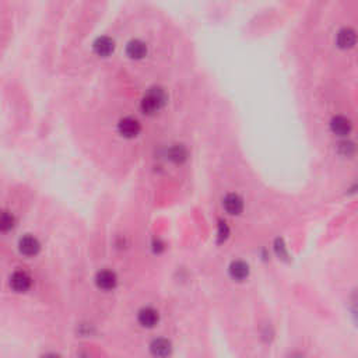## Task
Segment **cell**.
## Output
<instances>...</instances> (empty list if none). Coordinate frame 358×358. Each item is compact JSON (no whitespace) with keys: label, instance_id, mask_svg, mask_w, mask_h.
I'll list each match as a JSON object with an SVG mask.
<instances>
[{"label":"cell","instance_id":"1","mask_svg":"<svg viewBox=\"0 0 358 358\" xmlns=\"http://www.w3.org/2000/svg\"><path fill=\"white\" fill-rule=\"evenodd\" d=\"M166 101H168V97L165 91L161 87H153L146 92L141 100V111L146 115H154L165 107Z\"/></svg>","mask_w":358,"mask_h":358},{"label":"cell","instance_id":"2","mask_svg":"<svg viewBox=\"0 0 358 358\" xmlns=\"http://www.w3.org/2000/svg\"><path fill=\"white\" fill-rule=\"evenodd\" d=\"M31 276L27 272L22 270H17L11 274L10 277V287L16 293H26L31 287Z\"/></svg>","mask_w":358,"mask_h":358},{"label":"cell","instance_id":"3","mask_svg":"<svg viewBox=\"0 0 358 358\" xmlns=\"http://www.w3.org/2000/svg\"><path fill=\"white\" fill-rule=\"evenodd\" d=\"M119 133L122 134L123 137L126 139H133L141 130L139 121H136L134 118H123L118 125Z\"/></svg>","mask_w":358,"mask_h":358},{"label":"cell","instance_id":"4","mask_svg":"<svg viewBox=\"0 0 358 358\" xmlns=\"http://www.w3.org/2000/svg\"><path fill=\"white\" fill-rule=\"evenodd\" d=\"M223 206H224L225 211L231 216H238L242 213L244 210V200L241 196L235 195V193H230L227 195L223 200Z\"/></svg>","mask_w":358,"mask_h":358},{"label":"cell","instance_id":"5","mask_svg":"<svg viewBox=\"0 0 358 358\" xmlns=\"http://www.w3.org/2000/svg\"><path fill=\"white\" fill-rule=\"evenodd\" d=\"M18 248H20V252L26 256H35L39 249H41V245L35 236L32 235H26L22 236L20 240V244H18Z\"/></svg>","mask_w":358,"mask_h":358},{"label":"cell","instance_id":"6","mask_svg":"<svg viewBox=\"0 0 358 358\" xmlns=\"http://www.w3.org/2000/svg\"><path fill=\"white\" fill-rule=\"evenodd\" d=\"M116 274L111 270H102L97 274V285L101 290H105V291H109V290L115 289L116 285Z\"/></svg>","mask_w":358,"mask_h":358},{"label":"cell","instance_id":"7","mask_svg":"<svg viewBox=\"0 0 358 358\" xmlns=\"http://www.w3.org/2000/svg\"><path fill=\"white\" fill-rule=\"evenodd\" d=\"M355 31L353 28H343L337 34V46L342 49H350L355 45Z\"/></svg>","mask_w":358,"mask_h":358},{"label":"cell","instance_id":"8","mask_svg":"<svg viewBox=\"0 0 358 358\" xmlns=\"http://www.w3.org/2000/svg\"><path fill=\"white\" fill-rule=\"evenodd\" d=\"M351 122L344 116H335L330 122L331 132L337 136H347L351 132Z\"/></svg>","mask_w":358,"mask_h":358},{"label":"cell","instance_id":"9","mask_svg":"<svg viewBox=\"0 0 358 358\" xmlns=\"http://www.w3.org/2000/svg\"><path fill=\"white\" fill-rule=\"evenodd\" d=\"M126 54L130 59H143L147 55V45L143 41L134 39L132 42H129Z\"/></svg>","mask_w":358,"mask_h":358},{"label":"cell","instance_id":"10","mask_svg":"<svg viewBox=\"0 0 358 358\" xmlns=\"http://www.w3.org/2000/svg\"><path fill=\"white\" fill-rule=\"evenodd\" d=\"M139 323L143 327H154L158 323V312L153 308H145L139 312Z\"/></svg>","mask_w":358,"mask_h":358},{"label":"cell","instance_id":"11","mask_svg":"<svg viewBox=\"0 0 358 358\" xmlns=\"http://www.w3.org/2000/svg\"><path fill=\"white\" fill-rule=\"evenodd\" d=\"M230 274L234 280L242 281V280H245V278L248 277V274H249V266H248L245 262H242V260L232 262L230 266Z\"/></svg>","mask_w":358,"mask_h":358},{"label":"cell","instance_id":"12","mask_svg":"<svg viewBox=\"0 0 358 358\" xmlns=\"http://www.w3.org/2000/svg\"><path fill=\"white\" fill-rule=\"evenodd\" d=\"M115 49V45H113L112 39H109L107 37L98 38L94 43V51H96L97 55L100 56H108L111 55Z\"/></svg>","mask_w":358,"mask_h":358},{"label":"cell","instance_id":"13","mask_svg":"<svg viewBox=\"0 0 358 358\" xmlns=\"http://www.w3.org/2000/svg\"><path fill=\"white\" fill-rule=\"evenodd\" d=\"M151 353L154 355H160V357L171 354V343L165 339H157L151 343Z\"/></svg>","mask_w":358,"mask_h":358},{"label":"cell","instance_id":"14","mask_svg":"<svg viewBox=\"0 0 358 358\" xmlns=\"http://www.w3.org/2000/svg\"><path fill=\"white\" fill-rule=\"evenodd\" d=\"M168 155H170V160L174 161L175 164H182V162H185L187 158V150L185 146L175 145L174 147L170 149Z\"/></svg>","mask_w":358,"mask_h":358},{"label":"cell","instance_id":"15","mask_svg":"<svg viewBox=\"0 0 358 358\" xmlns=\"http://www.w3.org/2000/svg\"><path fill=\"white\" fill-rule=\"evenodd\" d=\"M16 220L9 211H0V232H9L14 228Z\"/></svg>","mask_w":358,"mask_h":358},{"label":"cell","instance_id":"16","mask_svg":"<svg viewBox=\"0 0 358 358\" xmlns=\"http://www.w3.org/2000/svg\"><path fill=\"white\" fill-rule=\"evenodd\" d=\"M228 234H230V230H228V227H227V224L225 223H220L219 225V240L220 242H223V241L227 240V236H228Z\"/></svg>","mask_w":358,"mask_h":358}]
</instances>
